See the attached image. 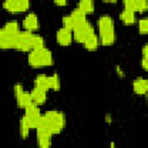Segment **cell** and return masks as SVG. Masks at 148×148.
I'll use <instances>...</instances> for the list:
<instances>
[{
    "instance_id": "1",
    "label": "cell",
    "mask_w": 148,
    "mask_h": 148,
    "mask_svg": "<svg viewBox=\"0 0 148 148\" xmlns=\"http://www.w3.org/2000/svg\"><path fill=\"white\" fill-rule=\"evenodd\" d=\"M65 126H66V118L64 113L52 110L42 116L40 123L36 130L53 135V134H59L65 128Z\"/></svg>"
},
{
    "instance_id": "2",
    "label": "cell",
    "mask_w": 148,
    "mask_h": 148,
    "mask_svg": "<svg viewBox=\"0 0 148 148\" xmlns=\"http://www.w3.org/2000/svg\"><path fill=\"white\" fill-rule=\"evenodd\" d=\"M98 31L102 45H111L116 40L114 22L109 15H103L98 18Z\"/></svg>"
},
{
    "instance_id": "3",
    "label": "cell",
    "mask_w": 148,
    "mask_h": 148,
    "mask_svg": "<svg viewBox=\"0 0 148 148\" xmlns=\"http://www.w3.org/2000/svg\"><path fill=\"white\" fill-rule=\"evenodd\" d=\"M28 62L31 67H35V68L51 66L53 64V57L51 51L46 47L35 49L30 51L28 56Z\"/></svg>"
},
{
    "instance_id": "4",
    "label": "cell",
    "mask_w": 148,
    "mask_h": 148,
    "mask_svg": "<svg viewBox=\"0 0 148 148\" xmlns=\"http://www.w3.org/2000/svg\"><path fill=\"white\" fill-rule=\"evenodd\" d=\"M34 39H35V34H32V31H28V30L21 31L18 35L16 49L23 52L34 50Z\"/></svg>"
},
{
    "instance_id": "5",
    "label": "cell",
    "mask_w": 148,
    "mask_h": 148,
    "mask_svg": "<svg viewBox=\"0 0 148 148\" xmlns=\"http://www.w3.org/2000/svg\"><path fill=\"white\" fill-rule=\"evenodd\" d=\"M92 34H95L94 32V28H92V25L87 21V22H84V23H82L81 25H79V27H76L74 30H73V37H74V39L76 40V42H79V43H84L86 40H87V38L88 37H90Z\"/></svg>"
},
{
    "instance_id": "6",
    "label": "cell",
    "mask_w": 148,
    "mask_h": 148,
    "mask_svg": "<svg viewBox=\"0 0 148 148\" xmlns=\"http://www.w3.org/2000/svg\"><path fill=\"white\" fill-rule=\"evenodd\" d=\"M24 117L29 121L31 128H37V126L39 125L40 119H42V114L39 112V109L35 103L28 105L24 109Z\"/></svg>"
},
{
    "instance_id": "7",
    "label": "cell",
    "mask_w": 148,
    "mask_h": 148,
    "mask_svg": "<svg viewBox=\"0 0 148 148\" xmlns=\"http://www.w3.org/2000/svg\"><path fill=\"white\" fill-rule=\"evenodd\" d=\"M21 32V31H20ZM20 34H12L6 31L3 28L0 31V47L1 49H16L17 39Z\"/></svg>"
},
{
    "instance_id": "8",
    "label": "cell",
    "mask_w": 148,
    "mask_h": 148,
    "mask_svg": "<svg viewBox=\"0 0 148 148\" xmlns=\"http://www.w3.org/2000/svg\"><path fill=\"white\" fill-rule=\"evenodd\" d=\"M30 6L29 0H5L3 8L10 13H21L25 12Z\"/></svg>"
},
{
    "instance_id": "9",
    "label": "cell",
    "mask_w": 148,
    "mask_h": 148,
    "mask_svg": "<svg viewBox=\"0 0 148 148\" xmlns=\"http://www.w3.org/2000/svg\"><path fill=\"white\" fill-rule=\"evenodd\" d=\"M124 7L135 13H143L148 10V0H124Z\"/></svg>"
},
{
    "instance_id": "10",
    "label": "cell",
    "mask_w": 148,
    "mask_h": 148,
    "mask_svg": "<svg viewBox=\"0 0 148 148\" xmlns=\"http://www.w3.org/2000/svg\"><path fill=\"white\" fill-rule=\"evenodd\" d=\"M56 38H57V42L62 45V46H67L72 43L73 40V34H72V30L67 29V28H61L57 31V35H56Z\"/></svg>"
},
{
    "instance_id": "11",
    "label": "cell",
    "mask_w": 148,
    "mask_h": 148,
    "mask_svg": "<svg viewBox=\"0 0 148 148\" xmlns=\"http://www.w3.org/2000/svg\"><path fill=\"white\" fill-rule=\"evenodd\" d=\"M23 28L28 31H35L39 28V20L36 14L29 13L23 20Z\"/></svg>"
},
{
    "instance_id": "12",
    "label": "cell",
    "mask_w": 148,
    "mask_h": 148,
    "mask_svg": "<svg viewBox=\"0 0 148 148\" xmlns=\"http://www.w3.org/2000/svg\"><path fill=\"white\" fill-rule=\"evenodd\" d=\"M133 91L138 95H146L148 92V80L139 77L133 82Z\"/></svg>"
},
{
    "instance_id": "13",
    "label": "cell",
    "mask_w": 148,
    "mask_h": 148,
    "mask_svg": "<svg viewBox=\"0 0 148 148\" xmlns=\"http://www.w3.org/2000/svg\"><path fill=\"white\" fill-rule=\"evenodd\" d=\"M30 95H31L32 102L36 105H40V104H43L46 101V91L43 90V89H39V88L34 87V89L31 90Z\"/></svg>"
},
{
    "instance_id": "14",
    "label": "cell",
    "mask_w": 148,
    "mask_h": 148,
    "mask_svg": "<svg viewBox=\"0 0 148 148\" xmlns=\"http://www.w3.org/2000/svg\"><path fill=\"white\" fill-rule=\"evenodd\" d=\"M35 87L36 88H39V89H43L45 91H49L51 88H50V77L46 76V75H38L35 81Z\"/></svg>"
},
{
    "instance_id": "15",
    "label": "cell",
    "mask_w": 148,
    "mask_h": 148,
    "mask_svg": "<svg viewBox=\"0 0 148 148\" xmlns=\"http://www.w3.org/2000/svg\"><path fill=\"white\" fill-rule=\"evenodd\" d=\"M16 102H17V105L22 109H25L28 105L32 104V98H31V95L30 92H27V91H23L22 94H20L18 96H16Z\"/></svg>"
},
{
    "instance_id": "16",
    "label": "cell",
    "mask_w": 148,
    "mask_h": 148,
    "mask_svg": "<svg viewBox=\"0 0 148 148\" xmlns=\"http://www.w3.org/2000/svg\"><path fill=\"white\" fill-rule=\"evenodd\" d=\"M71 16H72V18H73V21H74V23H75V28L76 27H79V25H81L82 23H84V22H87V18H86V13L84 12H82L81 9H74L71 14H69Z\"/></svg>"
},
{
    "instance_id": "17",
    "label": "cell",
    "mask_w": 148,
    "mask_h": 148,
    "mask_svg": "<svg viewBox=\"0 0 148 148\" xmlns=\"http://www.w3.org/2000/svg\"><path fill=\"white\" fill-rule=\"evenodd\" d=\"M99 37L97 36V35H95V34H92L90 37H88L87 38V40L83 43V45H84V49H87L88 51H95L97 47H98V45H99Z\"/></svg>"
},
{
    "instance_id": "18",
    "label": "cell",
    "mask_w": 148,
    "mask_h": 148,
    "mask_svg": "<svg viewBox=\"0 0 148 148\" xmlns=\"http://www.w3.org/2000/svg\"><path fill=\"white\" fill-rule=\"evenodd\" d=\"M120 20H121L125 24H133V23L135 22V12L125 8V9L120 13Z\"/></svg>"
},
{
    "instance_id": "19",
    "label": "cell",
    "mask_w": 148,
    "mask_h": 148,
    "mask_svg": "<svg viewBox=\"0 0 148 148\" xmlns=\"http://www.w3.org/2000/svg\"><path fill=\"white\" fill-rule=\"evenodd\" d=\"M77 8L81 9L82 12H84L86 14H90V13H94L95 5H94L92 0H80Z\"/></svg>"
},
{
    "instance_id": "20",
    "label": "cell",
    "mask_w": 148,
    "mask_h": 148,
    "mask_svg": "<svg viewBox=\"0 0 148 148\" xmlns=\"http://www.w3.org/2000/svg\"><path fill=\"white\" fill-rule=\"evenodd\" d=\"M30 130H31V126H30L29 121L25 119V117L23 116V117L21 118V120H20V135H21L23 139L27 138V136L29 135Z\"/></svg>"
},
{
    "instance_id": "21",
    "label": "cell",
    "mask_w": 148,
    "mask_h": 148,
    "mask_svg": "<svg viewBox=\"0 0 148 148\" xmlns=\"http://www.w3.org/2000/svg\"><path fill=\"white\" fill-rule=\"evenodd\" d=\"M18 23L16 21H9L5 24L3 29L8 32H12V34H20V29H18Z\"/></svg>"
},
{
    "instance_id": "22",
    "label": "cell",
    "mask_w": 148,
    "mask_h": 148,
    "mask_svg": "<svg viewBox=\"0 0 148 148\" xmlns=\"http://www.w3.org/2000/svg\"><path fill=\"white\" fill-rule=\"evenodd\" d=\"M51 136H52V135H45V134L37 135L39 147H42V148H47V147H50V146H51Z\"/></svg>"
},
{
    "instance_id": "23",
    "label": "cell",
    "mask_w": 148,
    "mask_h": 148,
    "mask_svg": "<svg viewBox=\"0 0 148 148\" xmlns=\"http://www.w3.org/2000/svg\"><path fill=\"white\" fill-rule=\"evenodd\" d=\"M49 77H50V88L52 90L58 91L60 89V79H59V76L57 74H53Z\"/></svg>"
},
{
    "instance_id": "24",
    "label": "cell",
    "mask_w": 148,
    "mask_h": 148,
    "mask_svg": "<svg viewBox=\"0 0 148 148\" xmlns=\"http://www.w3.org/2000/svg\"><path fill=\"white\" fill-rule=\"evenodd\" d=\"M62 27L64 28H67V29H69L72 31L75 29V23H74V21H73V18H72L71 15H67V16H64L62 17Z\"/></svg>"
},
{
    "instance_id": "25",
    "label": "cell",
    "mask_w": 148,
    "mask_h": 148,
    "mask_svg": "<svg viewBox=\"0 0 148 148\" xmlns=\"http://www.w3.org/2000/svg\"><path fill=\"white\" fill-rule=\"evenodd\" d=\"M139 31H140V34H145V35L148 34V17L140 20V22H139Z\"/></svg>"
},
{
    "instance_id": "26",
    "label": "cell",
    "mask_w": 148,
    "mask_h": 148,
    "mask_svg": "<svg viewBox=\"0 0 148 148\" xmlns=\"http://www.w3.org/2000/svg\"><path fill=\"white\" fill-rule=\"evenodd\" d=\"M44 47V39L42 36L39 35H35V39H34V50L35 49H40Z\"/></svg>"
},
{
    "instance_id": "27",
    "label": "cell",
    "mask_w": 148,
    "mask_h": 148,
    "mask_svg": "<svg viewBox=\"0 0 148 148\" xmlns=\"http://www.w3.org/2000/svg\"><path fill=\"white\" fill-rule=\"evenodd\" d=\"M23 91H24V89H23V86H22L21 83H16V84L14 86V94H15V97L18 96L20 94H22Z\"/></svg>"
},
{
    "instance_id": "28",
    "label": "cell",
    "mask_w": 148,
    "mask_h": 148,
    "mask_svg": "<svg viewBox=\"0 0 148 148\" xmlns=\"http://www.w3.org/2000/svg\"><path fill=\"white\" fill-rule=\"evenodd\" d=\"M141 66L143 69L148 71V58H143L142 57V60H141Z\"/></svg>"
},
{
    "instance_id": "29",
    "label": "cell",
    "mask_w": 148,
    "mask_h": 148,
    "mask_svg": "<svg viewBox=\"0 0 148 148\" xmlns=\"http://www.w3.org/2000/svg\"><path fill=\"white\" fill-rule=\"evenodd\" d=\"M53 1H54V3L58 5V6H66L67 2H68V0H53Z\"/></svg>"
},
{
    "instance_id": "30",
    "label": "cell",
    "mask_w": 148,
    "mask_h": 148,
    "mask_svg": "<svg viewBox=\"0 0 148 148\" xmlns=\"http://www.w3.org/2000/svg\"><path fill=\"white\" fill-rule=\"evenodd\" d=\"M142 56H143V58H148V44H146L142 47Z\"/></svg>"
},
{
    "instance_id": "31",
    "label": "cell",
    "mask_w": 148,
    "mask_h": 148,
    "mask_svg": "<svg viewBox=\"0 0 148 148\" xmlns=\"http://www.w3.org/2000/svg\"><path fill=\"white\" fill-rule=\"evenodd\" d=\"M104 2H116L117 0H103Z\"/></svg>"
}]
</instances>
